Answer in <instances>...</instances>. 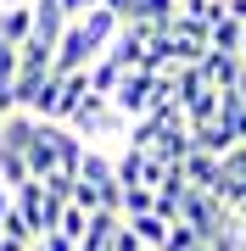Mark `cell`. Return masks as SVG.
Returning <instances> with one entry per match:
<instances>
[{"label":"cell","mask_w":246,"mask_h":251,"mask_svg":"<svg viewBox=\"0 0 246 251\" xmlns=\"http://www.w3.org/2000/svg\"><path fill=\"white\" fill-rule=\"evenodd\" d=\"M67 128H73L84 145H90V140H123V134H129V117L112 106V95H95V90H90V100L73 112Z\"/></svg>","instance_id":"obj_1"},{"label":"cell","mask_w":246,"mask_h":251,"mask_svg":"<svg viewBox=\"0 0 246 251\" xmlns=\"http://www.w3.org/2000/svg\"><path fill=\"white\" fill-rule=\"evenodd\" d=\"M95 56H101V39L84 28V17H73V23L62 28V39H56V62H51V67H56V73H84Z\"/></svg>","instance_id":"obj_2"},{"label":"cell","mask_w":246,"mask_h":251,"mask_svg":"<svg viewBox=\"0 0 246 251\" xmlns=\"http://www.w3.org/2000/svg\"><path fill=\"white\" fill-rule=\"evenodd\" d=\"M224 212H229V206L213 196V190H185V201H179V224H191L201 240L219 229V218H224Z\"/></svg>","instance_id":"obj_3"},{"label":"cell","mask_w":246,"mask_h":251,"mask_svg":"<svg viewBox=\"0 0 246 251\" xmlns=\"http://www.w3.org/2000/svg\"><path fill=\"white\" fill-rule=\"evenodd\" d=\"M196 67H201V78H207L213 90H235V78H241L246 62H241L235 50H213V45H207V56H201Z\"/></svg>","instance_id":"obj_4"},{"label":"cell","mask_w":246,"mask_h":251,"mask_svg":"<svg viewBox=\"0 0 246 251\" xmlns=\"http://www.w3.org/2000/svg\"><path fill=\"white\" fill-rule=\"evenodd\" d=\"M67 23H73V17L62 11V0H34V34H28V39H45V45H56Z\"/></svg>","instance_id":"obj_5"},{"label":"cell","mask_w":246,"mask_h":251,"mask_svg":"<svg viewBox=\"0 0 246 251\" xmlns=\"http://www.w3.org/2000/svg\"><path fill=\"white\" fill-rule=\"evenodd\" d=\"M191 140H196V151H207V156H229V151H235V134H229L224 117H213V123H196V128H191Z\"/></svg>","instance_id":"obj_6"},{"label":"cell","mask_w":246,"mask_h":251,"mask_svg":"<svg viewBox=\"0 0 246 251\" xmlns=\"http://www.w3.org/2000/svg\"><path fill=\"white\" fill-rule=\"evenodd\" d=\"M34 34V0L28 6H0V45H23Z\"/></svg>","instance_id":"obj_7"},{"label":"cell","mask_w":246,"mask_h":251,"mask_svg":"<svg viewBox=\"0 0 246 251\" xmlns=\"http://www.w3.org/2000/svg\"><path fill=\"white\" fill-rule=\"evenodd\" d=\"M51 145H56V168L62 173H79V162H84V140L73 134L67 123H51Z\"/></svg>","instance_id":"obj_8"},{"label":"cell","mask_w":246,"mask_h":251,"mask_svg":"<svg viewBox=\"0 0 246 251\" xmlns=\"http://www.w3.org/2000/svg\"><path fill=\"white\" fill-rule=\"evenodd\" d=\"M196 151V140H191V128H163V134H157V145H151V156L157 162H185V156H191Z\"/></svg>","instance_id":"obj_9"},{"label":"cell","mask_w":246,"mask_h":251,"mask_svg":"<svg viewBox=\"0 0 246 251\" xmlns=\"http://www.w3.org/2000/svg\"><path fill=\"white\" fill-rule=\"evenodd\" d=\"M179 17V0H135V11H129V23H151V28H168Z\"/></svg>","instance_id":"obj_10"},{"label":"cell","mask_w":246,"mask_h":251,"mask_svg":"<svg viewBox=\"0 0 246 251\" xmlns=\"http://www.w3.org/2000/svg\"><path fill=\"white\" fill-rule=\"evenodd\" d=\"M123 73H129L123 62H112V56L101 50L95 62H90V90H95V95H112V90H118V78H123Z\"/></svg>","instance_id":"obj_11"},{"label":"cell","mask_w":246,"mask_h":251,"mask_svg":"<svg viewBox=\"0 0 246 251\" xmlns=\"http://www.w3.org/2000/svg\"><path fill=\"white\" fill-rule=\"evenodd\" d=\"M123 224L140 234V246H146V251H163V240H168V218H157V212H140V218H123Z\"/></svg>","instance_id":"obj_12"},{"label":"cell","mask_w":246,"mask_h":251,"mask_svg":"<svg viewBox=\"0 0 246 251\" xmlns=\"http://www.w3.org/2000/svg\"><path fill=\"white\" fill-rule=\"evenodd\" d=\"M0 234H6V240H23V246H34V240H39L34 218H28L17 201H11V206H6V218H0Z\"/></svg>","instance_id":"obj_13"},{"label":"cell","mask_w":246,"mask_h":251,"mask_svg":"<svg viewBox=\"0 0 246 251\" xmlns=\"http://www.w3.org/2000/svg\"><path fill=\"white\" fill-rule=\"evenodd\" d=\"M241 34H246V23H235V17H229V11H224V17L213 23L207 45H213V50H235V56H241Z\"/></svg>","instance_id":"obj_14"},{"label":"cell","mask_w":246,"mask_h":251,"mask_svg":"<svg viewBox=\"0 0 246 251\" xmlns=\"http://www.w3.org/2000/svg\"><path fill=\"white\" fill-rule=\"evenodd\" d=\"M140 212H157V190L151 184H123V218H140Z\"/></svg>","instance_id":"obj_15"},{"label":"cell","mask_w":246,"mask_h":251,"mask_svg":"<svg viewBox=\"0 0 246 251\" xmlns=\"http://www.w3.org/2000/svg\"><path fill=\"white\" fill-rule=\"evenodd\" d=\"M179 17H191V23H219L224 17V0H179Z\"/></svg>","instance_id":"obj_16"},{"label":"cell","mask_w":246,"mask_h":251,"mask_svg":"<svg viewBox=\"0 0 246 251\" xmlns=\"http://www.w3.org/2000/svg\"><path fill=\"white\" fill-rule=\"evenodd\" d=\"M84 229H90V212H84L79 201H67V206H62V224H56V234H67V240H79Z\"/></svg>","instance_id":"obj_17"},{"label":"cell","mask_w":246,"mask_h":251,"mask_svg":"<svg viewBox=\"0 0 246 251\" xmlns=\"http://www.w3.org/2000/svg\"><path fill=\"white\" fill-rule=\"evenodd\" d=\"M201 246V234L191 229V224H179V218H173L168 224V240H163V251H196Z\"/></svg>","instance_id":"obj_18"},{"label":"cell","mask_w":246,"mask_h":251,"mask_svg":"<svg viewBox=\"0 0 246 251\" xmlns=\"http://www.w3.org/2000/svg\"><path fill=\"white\" fill-rule=\"evenodd\" d=\"M107 251H146V246H140V234L129 229V224H118V229H112V246H107Z\"/></svg>","instance_id":"obj_19"},{"label":"cell","mask_w":246,"mask_h":251,"mask_svg":"<svg viewBox=\"0 0 246 251\" xmlns=\"http://www.w3.org/2000/svg\"><path fill=\"white\" fill-rule=\"evenodd\" d=\"M39 251H79V240H67V234H39Z\"/></svg>","instance_id":"obj_20"},{"label":"cell","mask_w":246,"mask_h":251,"mask_svg":"<svg viewBox=\"0 0 246 251\" xmlns=\"http://www.w3.org/2000/svg\"><path fill=\"white\" fill-rule=\"evenodd\" d=\"M101 6H107V11H118V17L129 23V11H135V0H101Z\"/></svg>","instance_id":"obj_21"},{"label":"cell","mask_w":246,"mask_h":251,"mask_svg":"<svg viewBox=\"0 0 246 251\" xmlns=\"http://www.w3.org/2000/svg\"><path fill=\"white\" fill-rule=\"evenodd\" d=\"M224 11H229L235 23H246V0H224Z\"/></svg>","instance_id":"obj_22"},{"label":"cell","mask_w":246,"mask_h":251,"mask_svg":"<svg viewBox=\"0 0 246 251\" xmlns=\"http://www.w3.org/2000/svg\"><path fill=\"white\" fill-rule=\"evenodd\" d=\"M62 11H67V17H84L90 6H84V0H62Z\"/></svg>","instance_id":"obj_23"},{"label":"cell","mask_w":246,"mask_h":251,"mask_svg":"<svg viewBox=\"0 0 246 251\" xmlns=\"http://www.w3.org/2000/svg\"><path fill=\"white\" fill-rule=\"evenodd\" d=\"M6 206H11V184L0 179V218H6Z\"/></svg>","instance_id":"obj_24"},{"label":"cell","mask_w":246,"mask_h":251,"mask_svg":"<svg viewBox=\"0 0 246 251\" xmlns=\"http://www.w3.org/2000/svg\"><path fill=\"white\" fill-rule=\"evenodd\" d=\"M0 251H28L23 240H6V234H0Z\"/></svg>","instance_id":"obj_25"},{"label":"cell","mask_w":246,"mask_h":251,"mask_svg":"<svg viewBox=\"0 0 246 251\" xmlns=\"http://www.w3.org/2000/svg\"><path fill=\"white\" fill-rule=\"evenodd\" d=\"M241 62H246V34H241Z\"/></svg>","instance_id":"obj_26"},{"label":"cell","mask_w":246,"mask_h":251,"mask_svg":"<svg viewBox=\"0 0 246 251\" xmlns=\"http://www.w3.org/2000/svg\"><path fill=\"white\" fill-rule=\"evenodd\" d=\"M6 6H28V0H6Z\"/></svg>","instance_id":"obj_27"},{"label":"cell","mask_w":246,"mask_h":251,"mask_svg":"<svg viewBox=\"0 0 246 251\" xmlns=\"http://www.w3.org/2000/svg\"><path fill=\"white\" fill-rule=\"evenodd\" d=\"M28 251H39V240H34V246H28Z\"/></svg>","instance_id":"obj_28"},{"label":"cell","mask_w":246,"mask_h":251,"mask_svg":"<svg viewBox=\"0 0 246 251\" xmlns=\"http://www.w3.org/2000/svg\"><path fill=\"white\" fill-rule=\"evenodd\" d=\"M0 6H6V0H0Z\"/></svg>","instance_id":"obj_29"}]
</instances>
